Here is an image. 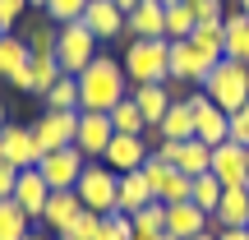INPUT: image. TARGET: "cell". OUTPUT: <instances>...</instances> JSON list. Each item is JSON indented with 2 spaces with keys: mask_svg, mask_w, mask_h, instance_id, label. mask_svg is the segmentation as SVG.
I'll return each mask as SVG.
<instances>
[{
  "mask_svg": "<svg viewBox=\"0 0 249 240\" xmlns=\"http://www.w3.org/2000/svg\"><path fill=\"white\" fill-rule=\"evenodd\" d=\"M74 79H79V111H111L129 97V79L116 55H92V65Z\"/></svg>",
  "mask_w": 249,
  "mask_h": 240,
  "instance_id": "obj_1",
  "label": "cell"
},
{
  "mask_svg": "<svg viewBox=\"0 0 249 240\" xmlns=\"http://www.w3.org/2000/svg\"><path fill=\"white\" fill-rule=\"evenodd\" d=\"M120 65H124L129 88H143V83H166V79H171V42H166V37H129Z\"/></svg>",
  "mask_w": 249,
  "mask_h": 240,
  "instance_id": "obj_2",
  "label": "cell"
},
{
  "mask_svg": "<svg viewBox=\"0 0 249 240\" xmlns=\"http://www.w3.org/2000/svg\"><path fill=\"white\" fill-rule=\"evenodd\" d=\"M203 92L226 111V116H231V111H240L245 102H249V65H240V60H222V65H217V70L203 79Z\"/></svg>",
  "mask_w": 249,
  "mask_h": 240,
  "instance_id": "obj_3",
  "label": "cell"
},
{
  "mask_svg": "<svg viewBox=\"0 0 249 240\" xmlns=\"http://www.w3.org/2000/svg\"><path fill=\"white\" fill-rule=\"evenodd\" d=\"M92 55H97V37H92V28L83 18L55 28V65H60V74H83L92 65Z\"/></svg>",
  "mask_w": 249,
  "mask_h": 240,
  "instance_id": "obj_4",
  "label": "cell"
},
{
  "mask_svg": "<svg viewBox=\"0 0 249 240\" xmlns=\"http://www.w3.org/2000/svg\"><path fill=\"white\" fill-rule=\"evenodd\" d=\"M116 180L120 176L107 166V162H88L83 176H79V185H74V194H79V203L88 208V213L107 217V213H116Z\"/></svg>",
  "mask_w": 249,
  "mask_h": 240,
  "instance_id": "obj_5",
  "label": "cell"
},
{
  "mask_svg": "<svg viewBox=\"0 0 249 240\" xmlns=\"http://www.w3.org/2000/svg\"><path fill=\"white\" fill-rule=\"evenodd\" d=\"M143 176H148V185H152V199H161V203H185L189 189H194V176L176 171L166 157H157V152H148V162H143Z\"/></svg>",
  "mask_w": 249,
  "mask_h": 240,
  "instance_id": "obj_6",
  "label": "cell"
},
{
  "mask_svg": "<svg viewBox=\"0 0 249 240\" xmlns=\"http://www.w3.org/2000/svg\"><path fill=\"white\" fill-rule=\"evenodd\" d=\"M74 134H79V111H42L33 120V139L42 148V157L55 152V148H70Z\"/></svg>",
  "mask_w": 249,
  "mask_h": 240,
  "instance_id": "obj_7",
  "label": "cell"
},
{
  "mask_svg": "<svg viewBox=\"0 0 249 240\" xmlns=\"http://www.w3.org/2000/svg\"><path fill=\"white\" fill-rule=\"evenodd\" d=\"M0 162L14 166V171H28V166L42 162V148H37V139H33V125H14L9 120L5 129H0Z\"/></svg>",
  "mask_w": 249,
  "mask_h": 240,
  "instance_id": "obj_8",
  "label": "cell"
},
{
  "mask_svg": "<svg viewBox=\"0 0 249 240\" xmlns=\"http://www.w3.org/2000/svg\"><path fill=\"white\" fill-rule=\"evenodd\" d=\"M83 166H88V157H83L79 148H55V152H46L42 162H37V171H42V180L51 189H74L79 185V176H83Z\"/></svg>",
  "mask_w": 249,
  "mask_h": 240,
  "instance_id": "obj_9",
  "label": "cell"
},
{
  "mask_svg": "<svg viewBox=\"0 0 249 240\" xmlns=\"http://www.w3.org/2000/svg\"><path fill=\"white\" fill-rule=\"evenodd\" d=\"M116 139V125H111L107 111H79V134H74V148L88 162H102V152Z\"/></svg>",
  "mask_w": 249,
  "mask_h": 240,
  "instance_id": "obj_10",
  "label": "cell"
},
{
  "mask_svg": "<svg viewBox=\"0 0 249 240\" xmlns=\"http://www.w3.org/2000/svg\"><path fill=\"white\" fill-rule=\"evenodd\" d=\"M189 107H194V139H203L208 148H217V143L231 139V116H226V111L217 107L208 92H194V97H189Z\"/></svg>",
  "mask_w": 249,
  "mask_h": 240,
  "instance_id": "obj_11",
  "label": "cell"
},
{
  "mask_svg": "<svg viewBox=\"0 0 249 240\" xmlns=\"http://www.w3.org/2000/svg\"><path fill=\"white\" fill-rule=\"evenodd\" d=\"M152 152L166 157L171 166L185 171V176H208V171H213V148H208L203 139H185V143H166V139H161Z\"/></svg>",
  "mask_w": 249,
  "mask_h": 240,
  "instance_id": "obj_12",
  "label": "cell"
},
{
  "mask_svg": "<svg viewBox=\"0 0 249 240\" xmlns=\"http://www.w3.org/2000/svg\"><path fill=\"white\" fill-rule=\"evenodd\" d=\"M148 139L143 134H116L111 139V148L102 152V162H107L116 176H124V171H143V162H148Z\"/></svg>",
  "mask_w": 249,
  "mask_h": 240,
  "instance_id": "obj_13",
  "label": "cell"
},
{
  "mask_svg": "<svg viewBox=\"0 0 249 240\" xmlns=\"http://www.w3.org/2000/svg\"><path fill=\"white\" fill-rule=\"evenodd\" d=\"M213 176L222 180L226 189L231 185H249V148L245 143H217L213 148Z\"/></svg>",
  "mask_w": 249,
  "mask_h": 240,
  "instance_id": "obj_14",
  "label": "cell"
},
{
  "mask_svg": "<svg viewBox=\"0 0 249 240\" xmlns=\"http://www.w3.org/2000/svg\"><path fill=\"white\" fill-rule=\"evenodd\" d=\"M55 79H60V65H55V51H33V60L23 65V74L14 79V88H18V92H33V97H46Z\"/></svg>",
  "mask_w": 249,
  "mask_h": 240,
  "instance_id": "obj_15",
  "label": "cell"
},
{
  "mask_svg": "<svg viewBox=\"0 0 249 240\" xmlns=\"http://www.w3.org/2000/svg\"><path fill=\"white\" fill-rule=\"evenodd\" d=\"M83 23L92 28L97 42H116V37H124V9L116 5V0H88Z\"/></svg>",
  "mask_w": 249,
  "mask_h": 240,
  "instance_id": "obj_16",
  "label": "cell"
},
{
  "mask_svg": "<svg viewBox=\"0 0 249 240\" xmlns=\"http://www.w3.org/2000/svg\"><path fill=\"white\" fill-rule=\"evenodd\" d=\"M166 231L176 236V240H189V236L213 231V217H208L194 199H185V203H166Z\"/></svg>",
  "mask_w": 249,
  "mask_h": 240,
  "instance_id": "obj_17",
  "label": "cell"
},
{
  "mask_svg": "<svg viewBox=\"0 0 249 240\" xmlns=\"http://www.w3.org/2000/svg\"><path fill=\"white\" fill-rule=\"evenodd\" d=\"M79 213H83V203H79V194H74V189H51V199H46V208H42V217H37V226H46L51 236H60Z\"/></svg>",
  "mask_w": 249,
  "mask_h": 240,
  "instance_id": "obj_18",
  "label": "cell"
},
{
  "mask_svg": "<svg viewBox=\"0 0 249 240\" xmlns=\"http://www.w3.org/2000/svg\"><path fill=\"white\" fill-rule=\"evenodd\" d=\"M124 33L129 37H166V5L161 0H139L124 14Z\"/></svg>",
  "mask_w": 249,
  "mask_h": 240,
  "instance_id": "obj_19",
  "label": "cell"
},
{
  "mask_svg": "<svg viewBox=\"0 0 249 240\" xmlns=\"http://www.w3.org/2000/svg\"><path fill=\"white\" fill-rule=\"evenodd\" d=\"M235 226H249V185H231L213 213V231H235Z\"/></svg>",
  "mask_w": 249,
  "mask_h": 240,
  "instance_id": "obj_20",
  "label": "cell"
},
{
  "mask_svg": "<svg viewBox=\"0 0 249 240\" xmlns=\"http://www.w3.org/2000/svg\"><path fill=\"white\" fill-rule=\"evenodd\" d=\"M46 199H51V185L42 180V171L37 166H28V171H18V185H14V203L23 208L28 217H42V208H46Z\"/></svg>",
  "mask_w": 249,
  "mask_h": 240,
  "instance_id": "obj_21",
  "label": "cell"
},
{
  "mask_svg": "<svg viewBox=\"0 0 249 240\" xmlns=\"http://www.w3.org/2000/svg\"><path fill=\"white\" fill-rule=\"evenodd\" d=\"M152 203V185H148V176L143 171H124V176L116 180V213H139V208H148Z\"/></svg>",
  "mask_w": 249,
  "mask_h": 240,
  "instance_id": "obj_22",
  "label": "cell"
},
{
  "mask_svg": "<svg viewBox=\"0 0 249 240\" xmlns=\"http://www.w3.org/2000/svg\"><path fill=\"white\" fill-rule=\"evenodd\" d=\"M222 51H226V60L249 65V14L245 9H231L222 18Z\"/></svg>",
  "mask_w": 249,
  "mask_h": 240,
  "instance_id": "obj_23",
  "label": "cell"
},
{
  "mask_svg": "<svg viewBox=\"0 0 249 240\" xmlns=\"http://www.w3.org/2000/svg\"><path fill=\"white\" fill-rule=\"evenodd\" d=\"M33 60V46H28L23 33H0V79L14 83L23 74V65Z\"/></svg>",
  "mask_w": 249,
  "mask_h": 240,
  "instance_id": "obj_24",
  "label": "cell"
},
{
  "mask_svg": "<svg viewBox=\"0 0 249 240\" xmlns=\"http://www.w3.org/2000/svg\"><path fill=\"white\" fill-rule=\"evenodd\" d=\"M157 134H161L166 143H185V139H194V107H189V97H176V102L166 107V116H161Z\"/></svg>",
  "mask_w": 249,
  "mask_h": 240,
  "instance_id": "obj_25",
  "label": "cell"
},
{
  "mask_svg": "<svg viewBox=\"0 0 249 240\" xmlns=\"http://www.w3.org/2000/svg\"><path fill=\"white\" fill-rule=\"evenodd\" d=\"M129 97L139 102V111H143V120H148V129H157L161 116H166V107L176 97L166 92V83H143V88H129Z\"/></svg>",
  "mask_w": 249,
  "mask_h": 240,
  "instance_id": "obj_26",
  "label": "cell"
},
{
  "mask_svg": "<svg viewBox=\"0 0 249 240\" xmlns=\"http://www.w3.org/2000/svg\"><path fill=\"white\" fill-rule=\"evenodd\" d=\"M33 226H37V222L14 203V199H0V240H23Z\"/></svg>",
  "mask_w": 249,
  "mask_h": 240,
  "instance_id": "obj_27",
  "label": "cell"
},
{
  "mask_svg": "<svg viewBox=\"0 0 249 240\" xmlns=\"http://www.w3.org/2000/svg\"><path fill=\"white\" fill-rule=\"evenodd\" d=\"M194 28H198V14H194V5H189V0L166 5V42H185Z\"/></svg>",
  "mask_w": 249,
  "mask_h": 240,
  "instance_id": "obj_28",
  "label": "cell"
},
{
  "mask_svg": "<svg viewBox=\"0 0 249 240\" xmlns=\"http://www.w3.org/2000/svg\"><path fill=\"white\" fill-rule=\"evenodd\" d=\"M107 116H111V125H116V134H148V120H143V111H139V102H134V97L116 102Z\"/></svg>",
  "mask_w": 249,
  "mask_h": 240,
  "instance_id": "obj_29",
  "label": "cell"
},
{
  "mask_svg": "<svg viewBox=\"0 0 249 240\" xmlns=\"http://www.w3.org/2000/svg\"><path fill=\"white\" fill-rule=\"evenodd\" d=\"M42 102H46V111H79V79L74 74H60Z\"/></svg>",
  "mask_w": 249,
  "mask_h": 240,
  "instance_id": "obj_30",
  "label": "cell"
},
{
  "mask_svg": "<svg viewBox=\"0 0 249 240\" xmlns=\"http://www.w3.org/2000/svg\"><path fill=\"white\" fill-rule=\"evenodd\" d=\"M222 194H226V185H222V180L213 176V171H208V176H194V189H189V199H194V203L203 208L208 217L217 213V203H222Z\"/></svg>",
  "mask_w": 249,
  "mask_h": 240,
  "instance_id": "obj_31",
  "label": "cell"
},
{
  "mask_svg": "<svg viewBox=\"0 0 249 240\" xmlns=\"http://www.w3.org/2000/svg\"><path fill=\"white\" fill-rule=\"evenodd\" d=\"M46 18H51L55 28H65V23H79L83 18V9H88V0H46Z\"/></svg>",
  "mask_w": 249,
  "mask_h": 240,
  "instance_id": "obj_32",
  "label": "cell"
},
{
  "mask_svg": "<svg viewBox=\"0 0 249 240\" xmlns=\"http://www.w3.org/2000/svg\"><path fill=\"white\" fill-rule=\"evenodd\" d=\"M129 236H134V217L129 213H107L97 222V236L92 240H129Z\"/></svg>",
  "mask_w": 249,
  "mask_h": 240,
  "instance_id": "obj_33",
  "label": "cell"
},
{
  "mask_svg": "<svg viewBox=\"0 0 249 240\" xmlns=\"http://www.w3.org/2000/svg\"><path fill=\"white\" fill-rule=\"evenodd\" d=\"M134 231H148V236L166 231V203H161V199H152L148 208H139V213H134Z\"/></svg>",
  "mask_w": 249,
  "mask_h": 240,
  "instance_id": "obj_34",
  "label": "cell"
},
{
  "mask_svg": "<svg viewBox=\"0 0 249 240\" xmlns=\"http://www.w3.org/2000/svg\"><path fill=\"white\" fill-rule=\"evenodd\" d=\"M97 222H102V217H97V213H88V208H83V213L74 217V222L65 226V231L55 236V240H92V236H97Z\"/></svg>",
  "mask_w": 249,
  "mask_h": 240,
  "instance_id": "obj_35",
  "label": "cell"
},
{
  "mask_svg": "<svg viewBox=\"0 0 249 240\" xmlns=\"http://www.w3.org/2000/svg\"><path fill=\"white\" fill-rule=\"evenodd\" d=\"M23 9H33V5H28V0H0V33H18Z\"/></svg>",
  "mask_w": 249,
  "mask_h": 240,
  "instance_id": "obj_36",
  "label": "cell"
},
{
  "mask_svg": "<svg viewBox=\"0 0 249 240\" xmlns=\"http://www.w3.org/2000/svg\"><path fill=\"white\" fill-rule=\"evenodd\" d=\"M28 46H33V51H55V23L51 18H46V23H37V28H28Z\"/></svg>",
  "mask_w": 249,
  "mask_h": 240,
  "instance_id": "obj_37",
  "label": "cell"
},
{
  "mask_svg": "<svg viewBox=\"0 0 249 240\" xmlns=\"http://www.w3.org/2000/svg\"><path fill=\"white\" fill-rule=\"evenodd\" d=\"M231 143H245L249 148V102L240 111H231Z\"/></svg>",
  "mask_w": 249,
  "mask_h": 240,
  "instance_id": "obj_38",
  "label": "cell"
},
{
  "mask_svg": "<svg viewBox=\"0 0 249 240\" xmlns=\"http://www.w3.org/2000/svg\"><path fill=\"white\" fill-rule=\"evenodd\" d=\"M194 14H198V23H222V18H226V5H222V0H198Z\"/></svg>",
  "mask_w": 249,
  "mask_h": 240,
  "instance_id": "obj_39",
  "label": "cell"
},
{
  "mask_svg": "<svg viewBox=\"0 0 249 240\" xmlns=\"http://www.w3.org/2000/svg\"><path fill=\"white\" fill-rule=\"evenodd\" d=\"M14 185H18V171L0 162V199H14Z\"/></svg>",
  "mask_w": 249,
  "mask_h": 240,
  "instance_id": "obj_40",
  "label": "cell"
},
{
  "mask_svg": "<svg viewBox=\"0 0 249 240\" xmlns=\"http://www.w3.org/2000/svg\"><path fill=\"white\" fill-rule=\"evenodd\" d=\"M217 240H249V226H235V231H217Z\"/></svg>",
  "mask_w": 249,
  "mask_h": 240,
  "instance_id": "obj_41",
  "label": "cell"
},
{
  "mask_svg": "<svg viewBox=\"0 0 249 240\" xmlns=\"http://www.w3.org/2000/svg\"><path fill=\"white\" fill-rule=\"evenodd\" d=\"M23 240H55V236H51V231H46V226H33V231H28Z\"/></svg>",
  "mask_w": 249,
  "mask_h": 240,
  "instance_id": "obj_42",
  "label": "cell"
},
{
  "mask_svg": "<svg viewBox=\"0 0 249 240\" xmlns=\"http://www.w3.org/2000/svg\"><path fill=\"white\" fill-rule=\"evenodd\" d=\"M116 5L124 9V14H129V9H134V5H139V0H116Z\"/></svg>",
  "mask_w": 249,
  "mask_h": 240,
  "instance_id": "obj_43",
  "label": "cell"
},
{
  "mask_svg": "<svg viewBox=\"0 0 249 240\" xmlns=\"http://www.w3.org/2000/svg\"><path fill=\"white\" fill-rule=\"evenodd\" d=\"M5 125H9V111H5V102H0V129H5Z\"/></svg>",
  "mask_w": 249,
  "mask_h": 240,
  "instance_id": "obj_44",
  "label": "cell"
},
{
  "mask_svg": "<svg viewBox=\"0 0 249 240\" xmlns=\"http://www.w3.org/2000/svg\"><path fill=\"white\" fill-rule=\"evenodd\" d=\"M189 240H217V231H203V236H189Z\"/></svg>",
  "mask_w": 249,
  "mask_h": 240,
  "instance_id": "obj_45",
  "label": "cell"
},
{
  "mask_svg": "<svg viewBox=\"0 0 249 240\" xmlns=\"http://www.w3.org/2000/svg\"><path fill=\"white\" fill-rule=\"evenodd\" d=\"M28 5H33V9H42V5H46V0H28Z\"/></svg>",
  "mask_w": 249,
  "mask_h": 240,
  "instance_id": "obj_46",
  "label": "cell"
},
{
  "mask_svg": "<svg viewBox=\"0 0 249 240\" xmlns=\"http://www.w3.org/2000/svg\"><path fill=\"white\" fill-rule=\"evenodd\" d=\"M157 240H176V236H171V231H161V236H157Z\"/></svg>",
  "mask_w": 249,
  "mask_h": 240,
  "instance_id": "obj_47",
  "label": "cell"
},
{
  "mask_svg": "<svg viewBox=\"0 0 249 240\" xmlns=\"http://www.w3.org/2000/svg\"><path fill=\"white\" fill-rule=\"evenodd\" d=\"M240 9H245V14H249V0H240Z\"/></svg>",
  "mask_w": 249,
  "mask_h": 240,
  "instance_id": "obj_48",
  "label": "cell"
},
{
  "mask_svg": "<svg viewBox=\"0 0 249 240\" xmlns=\"http://www.w3.org/2000/svg\"><path fill=\"white\" fill-rule=\"evenodd\" d=\"M161 5H176V0H161Z\"/></svg>",
  "mask_w": 249,
  "mask_h": 240,
  "instance_id": "obj_49",
  "label": "cell"
},
{
  "mask_svg": "<svg viewBox=\"0 0 249 240\" xmlns=\"http://www.w3.org/2000/svg\"><path fill=\"white\" fill-rule=\"evenodd\" d=\"M189 5H198V0H189Z\"/></svg>",
  "mask_w": 249,
  "mask_h": 240,
  "instance_id": "obj_50",
  "label": "cell"
}]
</instances>
